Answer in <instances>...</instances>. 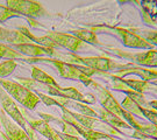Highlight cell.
I'll return each instance as SVG.
<instances>
[{
	"label": "cell",
	"instance_id": "cell-23",
	"mask_svg": "<svg viewBox=\"0 0 157 140\" xmlns=\"http://www.w3.org/2000/svg\"><path fill=\"white\" fill-rule=\"evenodd\" d=\"M0 58H7V60H26V56L20 54L17 50H15L13 47H10V45L0 43Z\"/></svg>",
	"mask_w": 157,
	"mask_h": 140
},
{
	"label": "cell",
	"instance_id": "cell-32",
	"mask_svg": "<svg viewBox=\"0 0 157 140\" xmlns=\"http://www.w3.org/2000/svg\"><path fill=\"white\" fill-rule=\"evenodd\" d=\"M143 140H155V139H150V138H146V139H143Z\"/></svg>",
	"mask_w": 157,
	"mask_h": 140
},
{
	"label": "cell",
	"instance_id": "cell-12",
	"mask_svg": "<svg viewBox=\"0 0 157 140\" xmlns=\"http://www.w3.org/2000/svg\"><path fill=\"white\" fill-rule=\"evenodd\" d=\"M111 74L118 76L120 78H124L126 76H129V75H136L141 79L147 81V82H152V81L157 79V69L137 67V66H135V64L130 63V62L124 63L122 69H119V70Z\"/></svg>",
	"mask_w": 157,
	"mask_h": 140
},
{
	"label": "cell",
	"instance_id": "cell-14",
	"mask_svg": "<svg viewBox=\"0 0 157 140\" xmlns=\"http://www.w3.org/2000/svg\"><path fill=\"white\" fill-rule=\"evenodd\" d=\"M20 110L22 112L23 117L26 118L27 123L30 125V127L36 132V133H40L41 135H43L44 138H47L48 140H63L61 138L59 133L57 132L56 130L54 129L51 125L47 123L43 119H33L30 118L27 114V111L25 107H20Z\"/></svg>",
	"mask_w": 157,
	"mask_h": 140
},
{
	"label": "cell",
	"instance_id": "cell-27",
	"mask_svg": "<svg viewBox=\"0 0 157 140\" xmlns=\"http://www.w3.org/2000/svg\"><path fill=\"white\" fill-rule=\"evenodd\" d=\"M144 94H149L150 96H154V97H157V86L152 85L151 83H149L148 88L146 89V92Z\"/></svg>",
	"mask_w": 157,
	"mask_h": 140
},
{
	"label": "cell",
	"instance_id": "cell-21",
	"mask_svg": "<svg viewBox=\"0 0 157 140\" xmlns=\"http://www.w3.org/2000/svg\"><path fill=\"white\" fill-rule=\"evenodd\" d=\"M71 33H72L73 36H76V38H78L79 40L84 41L85 43H91V45L99 46V47H101V45H102L100 41H99V39H98L97 34H95L94 32H92L91 29L80 28V29H75Z\"/></svg>",
	"mask_w": 157,
	"mask_h": 140
},
{
	"label": "cell",
	"instance_id": "cell-24",
	"mask_svg": "<svg viewBox=\"0 0 157 140\" xmlns=\"http://www.w3.org/2000/svg\"><path fill=\"white\" fill-rule=\"evenodd\" d=\"M132 32H134L135 34L140 35L141 38L148 41L149 43H151L154 47L157 46V30L154 29H143V28H129Z\"/></svg>",
	"mask_w": 157,
	"mask_h": 140
},
{
	"label": "cell",
	"instance_id": "cell-28",
	"mask_svg": "<svg viewBox=\"0 0 157 140\" xmlns=\"http://www.w3.org/2000/svg\"><path fill=\"white\" fill-rule=\"evenodd\" d=\"M59 133V132H58ZM61 135V138L63 140H79V137H73V135H67V134H64V133H59Z\"/></svg>",
	"mask_w": 157,
	"mask_h": 140
},
{
	"label": "cell",
	"instance_id": "cell-15",
	"mask_svg": "<svg viewBox=\"0 0 157 140\" xmlns=\"http://www.w3.org/2000/svg\"><path fill=\"white\" fill-rule=\"evenodd\" d=\"M13 48L17 50L20 54H22L26 57L35 58V57H52L56 49L42 47L36 43H19V45H12Z\"/></svg>",
	"mask_w": 157,
	"mask_h": 140
},
{
	"label": "cell",
	"instance_id": "cell-11",
	"mask_svg": "<svg viewBox=\"0 0 157 140\" xmlns=\"http://www.w3.org/2000/svg\"><path fill=\"white\" fill-rule=\"evenodd\" d=\"M47 36L55 43V46L65 48L70 53H78V51L83 50L84 48H86V43L84 41L79 40L78 38L73 36L72 34L67 33H61V32H52L49 30L47 32Z\"/></svg>",
	"mask_w": 157,
	"mask_h": 140
},
{
	"label": "cell",
	"instance_id": "cell-1",
	"mask_svg": "<svg viewBox=\"0 0 157 140\" xmlns=\"http://www.w3.org/2000/svg\"><path fill=\"white\" fill-rule=\"evenodd\" d=\"M17 83L22 84L27 89L32 90L33 92H41L44 95H49L52 97H61V98H67L70 101L79 102L84 104H94L95 97L92 94H82L78 89L70 86V88H63L61 85L52 86L44 83H40L32 78H26V77H15Z\"/></svg>",
	"mask_w": 157,
	"mask_h": 140
},
{
	"label": "cell",
	"instance_id": "cell-16",
	"mask_svg": "<svg viewBox=\"0 0 157 140\" xmlns=\"http://www.w3.org/2000/svg\"><path fill=\"white\" fill-rule=\"evenodd\" d=\"M0 122H1V126L5 130L6 135L10 138V140H30L26 131L14 123L4 112L1 106H0Z\"/></svg>",
	"mask_w": 157,
	"mask_h": 140
},
{
	"label": "cell",
	"instance_id": "cell-30",
	"mask_svg": "<svg viewBox=\"0 0 157 140\" xmlns=\"http://www.w3.org/2000/svg\"><path fill=\"white\" fill-rule=\"evenodd\" d=\"M0 138H1L2 140H10V138L6 135L5 132H0Z\"/></svg>",
	"mask_w": 157,
	"mask_h": 140
},
{
	"label": "cell",
	"instance_id": "cell-13",
	"mask_svg": "<svg viewBox=\"0 0 157 140\" xmlns=\"http://www.w3.org/2000/svg\"><path fill=\"white\" fill-rule=\"evenodd\" d=\"M121 106L124 107V110L132 114H134L135 117H141L148 119L149 123L157 125V111L150 107H144L140 105L139 103H136L133 101L130 97H126L124 101L121 102Z\"/></svg>",
	"mask_w": 157,
	"mask_h": 140
},
{
	"label": "cell",
	"instance_id": "cell-31",
	"mask_svg": "<svg viewBox=\"0 0 157 140\" xmlns=\"http://www.w3.org/2000/svg\"><path fill=\"white\" fill-rule=\"evenodd\" d=\"M150 83H151L152 85H155V86H157V79H155V81H152V82H150Z\"/></svg>",
	"mask_w": 157,
	"mask_h": 140
},
{
	"label": "cell",
	"instance_id": "cell-3",
	"mask_svg": "<svg viewBox=\"0 0 157 140\" xmlns=\"http://www.w3.org/2000/svg\"><path fill=\"white\" fill-rule=\"evenodd\" d=\"M26 62L28 63H34V62H42V63H49L51 66L57 69V71L63 78L70 79V81H79L84 84L85 86H87L90 84L92 76L97 75L98 71H95L93 69L84 66H79V64H72V63H67L64 61H59L52 57H26Z\"/></svg>",
	"mask_w": 157,
	"mask_h": 140
},
{
	"label": "cell",
	"instance_id": "cell-4",
	"mask_svg": "<svg viewBox=\"0 0 157 140\" xmlns=\"http://www.w3.org/2000/svg\"><path fill=\"white\" fill-rule=\"evenodd\" d=\"M91 30L95 34H109L115 38H118L122 45L127 48H134V49H147L150 50L154 48L151 43L141 38L140 35L132 32L129 28L115 27V26H109V25H97L92 26Z\"/></svg>",
	"mask_w": 157,
	"mask_h": 140
},
{
	"label": "cell",
	"instance_id": "cell-5",
	"mask_svg": "<svg viewBox=\"0 0 157 140\" xmlns=\"http://www.w3.org/2000/svg\"><path fill=\"white\" fill-rule=\"evenodd\" d=\"M99 49L107 55H114L120 58L130 61V63H133L137 67L150 68V69L157 68V49L132 53V51H124L120 48H114L109 46H101L99 47Z\"/></svg>",
	"mask_w": 157,
	"mask_h": 140
},
{
	"label": "cell",
	"instance_id": "cell-10",
	"mask_svg": "<svg viewBox=\"0 0 157 140\" xmlns=\"http://www.w3.org/2000/svg\"><path fill=\"white\" fill-rule=\"evenodd\" d=\"M70 114H71L79 124H82L85 129L91 130V131H95V132H101V133H105V134L111 135V137H113V138H114V137L120 138V137L122 135L118 130H115L114 127L109 126L108 124L104 123V122L100 120L99 118L84 116V114L77 113V112L72 111V110H70Z\"/></svg>",
	"mask_w": 157,
	"mask_h": 140
},
{
	"label": "cell",
	"instance_id": "cell-22",
	"mask_svg": "<svg viewBox=\"0 0 157 140\" xmlns=\"http://www.w3.org/2000/svg\"><path fill=\"white\" fill-rule=\"evenodd\" d=\"M32 79L40 82V83H44L48 85H52V86H57L59 84L57 83V81L49 74L43 71L42 69H40L36 66H32Z\"/></svg>",
	"mask_w": 157,
	"mask_h": 140
},
{
	"label": "cell",
	"instance_id": "cell-26",
	"mask_svg": "<svg viewBox=\"0 0 157 140\" xmlns=\"http://www.w3.org/2000/svg\"><path fill=\"white\" fill-rule=\"evenodd\" d=\"M22 15H20L17 12L12 11L11 8H8L7 6L0 5V22H5L7 20H10L12 18H21Z\"/></svg>",
	"mask_w": 157,
	"mask_h": 140
},
{
	"label": "cell",
	"instance_id": "cell-8",
	"mask_svg": "<svg viewBox=\"0 0 157 140\" xmlns=\"http://www.w3.org/2000/svg\"><path fill=\"white\" fill-rule=\"evenodd\" d=\"M87 88L94 90V92L97 94L98 101L101 104V106L108 112H111L112 114L119 117L120 119H124V116L127 114V111L124 107L121 106V104L117 101V98L112 95V92L109 90L102 86L100 83H98L95 79H91L90 84L87 85Z\"/></svg>",
	"mask_w": 157,
	"mask_h": 140
},
{
	"label": "cell",
	"instance_id": "cell-2",
	"mask_svg": "<svg viewBox=\"0 0 157 140\" xmlns=\"http://www.w3.org/2000/svg\"><path fill=\"white\" fill-rule=\"evenodd\" d=\"M52 58L72 64L89 67L98 73H114L119 69H122L124 66L106 56H80L73 53H59L57 50L54 53Z\"/></svg>",
	"mask_w": 157,
	"mask_h": 140
},
{
	"label": "cell",
	"instance_id": "cell-29",
	"mask_svg": "<svg viewBox=\"0 0 157 140\" xmlns=\"http://www.w3.org/2000/svg\"><path fill=\"white\" fill-rule=\"evenodd\" d=\"M97 140H115L113 137H111V135L108 134H105V133H100V135H99V138Z\"/></svg>",
	"mask_w": 157,
	"mask_h": 140
},
{
	"label": "cell",
	"instance_id": "cell-19",
	"mask_svg": "<svg viewBox=\"0 0 157 140\" xmlns=\"http://www.w3.org/2000/svg\"><path fill=\"white\" fill-rule=\"evenodd\" d=\"M0 41L7 42L8 45H19V43H30L32 41L25 36L19 29H8L0 26Z\"/></svg>",
	"mask_w": 157,
	"mask_h": 140
},
{
	"label": "cell",
	"instance_id": "cell-33",
	"mask_svg": "<svg viewBox=\"0 0 157 140\" xmlns=\"http://www.w3.org/2000/svg\"><path fill=\"white\" fill-rule=\"evenodd\" d=\"M0 129H1V122H0ZM0 132H1V131H0Z\"/></svg>",
	"mask_w": 157,
	"mask_h": 140
},
{
	"label": "cell",
	"instance_id": "cell-18",
	"mask_svg": "<svg viewBox=\"0 0 157 140\" xmlns=\"http://www.w3.org/2000/svg\"><path fill=\"white\" fill-rule=\"evenodd\" d=\"M136 4H140L143 22L150 27H157V1H136Z\"/></svg>",
	"mask_w": 157,
	"mask_h": 140
},
{
	"label": "cell",
	"instance_id": "cell-34",
	"mask_svg": "<svg viewBox=\"0 0 157 140\" xmlns=\"http://www.w3.org/2000/svg\"><path fill=\"white\" fill-rule=\"evenodd\" d=\"M130 140H139V139H130Z\"/></svg>",
	"mask_w": 157,
	"mask_h": 140
},
{
	"label": "cell",
	"instance_id": "cell-17",
	"mask_svg": "<svg viewBox=\"0 0 157 140\" xmlns=\"http://www.w3.org/2000/svg\"><path fill=\"white\" fill-rule=\"evenodd\" d=\"M39 116L41 117V119L45 120L49 125L54 124L55 125L54 129L56 130L57 132L64 133V134H67V135H73V137H79V133L76 131V129L73 127L72 125L67 123L62 118L54 117V116H51L49 113H44V112H39Z\"/></svg>",
	"mask_w": 157,
	"mask_h": 140
},
{
	"label": "cell",
	"instance_id": "cell-25",
	"mask_svg": "<svg viewBox=\"0 0 157 140\" xmlns=\"http://www.w3.org/2000/svg\"><path fill=\"white\" fill-rule=\"evenodd\" d=\"M17 67V62L15 60H6L0 62V78H5L14 73Z\"/></svg>",
	"mask_w": 157,
	"mask_h": 140
},
{
	"label": "cell",
	"instance_id": "cell-6",
	"mask_svg": "<svg viewBox=\"0 0 157 140\" xmlns=\"http://www.w3.org/2000/svg\"><path fill=\"white\" fill-rule=\"evenodd\" d=\"M0 85L6 90V92L11 96L13 99L19 102L23 107H26L28 110H34L36 105L41 102L39 96L35 92L27 89L22 84L17 83V81L0 78Z\"/></svg>",
	"mask_w": 157,
	"mask_h": 140
},
{
	"label": "cell",
	"instance_id": "cell-7",
	"mask_svg": "<svg viewBox=\"0 0 157 140\" xmlns=\"http://www.w3.org/2000/svg\"><path fill=\"white\" fill-rule=\"evenodd\" d=\"M0 104H1V109L4 110L6 114L11 118L14 123L17 124L20 127H22L26 131V133L29 135L30 140H39L37 137H36L37 135L36 132L27 123L26 118L23 117L22 112L20 110V107L17 106L15 101L6 92V90L1 85H0Z\"/></svg>",
	"mask_w": 157,
	"mask_h": 140
},
{
	"label": "cell",
	"instance_id": "cell-35",
	"mask_svg": "<svg viewBox=\"0 0 157 140\" xmlns=\"http://www.w3.org/2000/svg\"><path fill=\"white\" fill-rule=\"evenodd\" d=\"M0 60H1V58H0Z\"/></svg>",
	"mask_w": 157,
	"mask_h": 140
},
{
	"label": "cell",
	"instance_id": "cell-20",
	"mask_svg": "<svg viewBox=\"0 0 157 140\" xmlns=\"http://www.w3.org/2000/svg\"><path fill=\"white\" fill-rule=\"evenodd\" d=\"M19 30H20L25 36H27L32 42H35L36 45L42 46V47H47V48L56 49L55 43H54V42H52V41H51L47 35H44V36H35V35H34V34L32 33V32H30L26 26H20V27H19Z\"/></svg>",
	"mask_w": 157,
	"mask_h": 140
},
{
	"label": "cell",
	"instance_id": "cell-9",
	"mask_svg": "<svg viewBox=\"0 0 157 140\" xmlns=\"http://www.w3.org/2000/svg\"><path fill=\"white\" fill-rule=\"evenodd\" d=\"M6 5L12 11L17 12L20 15H25L27 19H35L49 15L44 6L37 1L32 0H7Z\"/></svg>",
	"mask_w": 157,
	"mask_h": 140
}]
</instances>
